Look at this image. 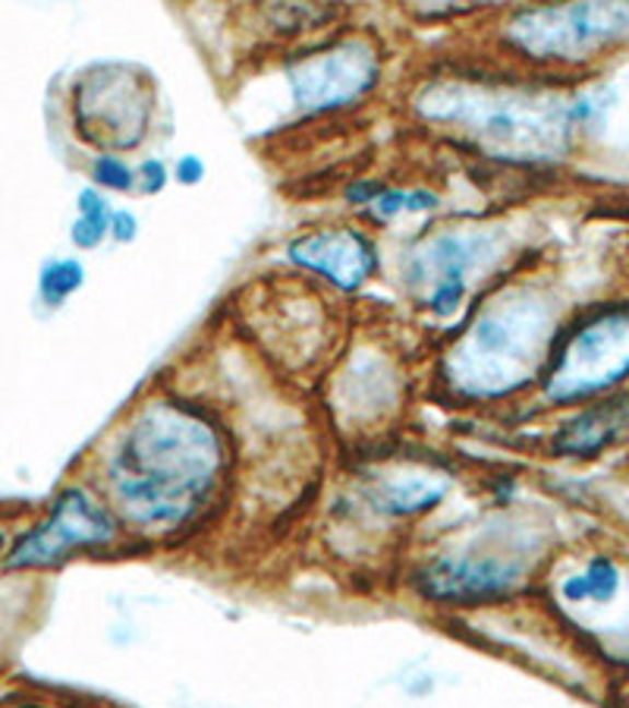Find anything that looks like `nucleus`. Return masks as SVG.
Listing matches in <instances>:
<instances>
[{
	"mask_svg": "<svg viewBox=\"0 0 629 708\" xmlns=\"http://www.w3.org/2000/svg\"><path fill=\"white\" fill-rule=\"evenodd\" d=\"M397 111L422 142L491 171H538L573 152L576 98L557 85L459 48L422 57Z\"/></svg>",
	"mask_w": 629,
	"mask_h": 708,
	"instance_id": "f257e3e1",
	"label": "nucleus"
},
{
	"mask_svg": "<svg viewBox=\"0 0 629 708\" xmlns=\"http://www.w3.org/2000/svg\"><path fill=\"white\" fill-rule=\"evenodd\" d=\"M233 451L218 419L179 394H151L114 426L92 485L139 542L183 538L214 513Z\"/></svg>",
	"mask_w": 629,
	"mask_h": 708,
	"instance_id": "f03ea898",
	"label": "nucleus"
},
{
	"mask_svg": "<svg viewBox=\"0 0 629 708\" xmlns=\"http://www.w3.org/2000/svg\"><path fill=\"white\" fill-rule=\"evenodd\" d=\"M557 328L551 290L516 265L434 340V394L456 406L501 404L520 394L541 375Z\"/></svg>",
	"mask_w": 629,
	"mask_h": 708,
	"instance_id": "7ed1b4c3",
	"label": "nucleus"
},
{
	"mask_svg": "<svg viewBox=\"0 0 629 708\" xmlns=\"http://www.w3.org/2000/svg\"><path fill=\"white\" fill-rule=\"evenodd\" d=\"M520 262V240L510 224L451 211L426 228L397 236L384 262V275L406 312L438 340Z\"/></svg>",
	"mask_w": 629,
	"mask_h": 708,
	"instance_id": "20e7f679",
	"label": "nucleus"
},
{
	"mask_svg": "<svg viewBox=\"0 0 629 708\" xmlns=\"http://www.w3.org/2000/svg\"><path fill=\"white\" fill-rule=\"evenodd\" d=\"M629 38V0H523L503 16L453 35L451 48L538 73L589 63Z\"/></svg>",
	"mask_w": 629,
	"mask_h": 708,
	"instance_id": "39448f33",
	"label": "nucleus"
},
{
	"mask_svg": "<svg viewBox=\"0 0 629 708\" xmlns=\"http://www.w3.org/2000/svg\"><path fill=\"white\" fill-rule=\"evenodd\" d=\"M283 82L287 114L300 127L337 124L369 111L391 85L394 51L372 23H343L293 51L268 57Z\"/></svg>",
	"mask_w": 629,
	"mask_h": 708,
	"instance_id": "423d86ee",
	"label": "nucleus"
},
{
	"mask_svg": "<svg viewBox=\"0 0 629 708\" xmlns=\"http://www.w3.org/2000/svg\"><path fill=\"white\" fill-rule=\"evenodd\" d=\"M334 303L340 300L325 287L296 271H283L255 280L240 293V322L258 337L265 353L302 372L340 353L347 340L340 309Z\"/></svg>",
	"mask_w": 629,
	"mask_h": 708,
	"instance_id": "0eeeda50",
	"label": "nucleus"
},
{
	"mask_svg": "<svg viewBox=\"0 0 629 708\" xmlns=\"http://www.w3.org/2000/svg\"><path fill=\"white\" fill-rule=\"evenodd\" d=\"M126 538L124 523L92 481L63 485L42 513L16 523L7 555L0 560L3 580L45 577L75 557L107 555Z\"/></svg>",
	"mask_w": 629,
	"mask_h": 708,
	"instance_id": "6e6552de",
	"label": "nucleus"
},
{
	"mask_svg": "<svg viewBox=\"0 0 629 708\" xmlns=\"http://www.w3.org/2000/svg\"><path fill=\"white\" fill-rule=\"evenodd\" d=\"M67 117L89 152H139L158 117V82L139 63H89L67 92Z\"/></svg>",
	"mask_w": 629,
	"mask_h": 708,
	"instance_id": "1a4fd4ad",
	"label": "nucleus"
},
{
	"mask_svg": "<svg viewBox=\"0 0 629 708\" xmlns=\"http://www.w3.org/2000/svg\"><path fill=\"white\" fill-rule=\"evenodd\" d=\"M523 573L526 564L503 545V530L473 526L419 560L412 589L428 605L476 611L513 595Z\"/></svg>",
	"mask_w": 629,
	"mask_h": 708,
	"instance_id": "9d476101",
	"label": "nucleus"
},
{
	"mask_svg": "<svg viewBox=\"0 0 629 708\" xmlns=\"http://www.w3.org/2000/svg\"><path fill=\"white\" fill-rule=\"evenodd\" d=\"M629 375V305H602L573 325L557 328L541 391L554 404H573L602 394Z\"/></svg>",
	"mask_w": 629,
	"mask_h": 708,
	"instance_id": "9b49d317",
	"label": "nucleus"
},
{
	"mask_svg": "<svg viewBox=\"0 0 629 708\" xmlns=\"http://www.w3.org/2000/svg\"><path fill=\"white\" fill-rule=\"evenodd\" d=\"M287 271L325 287L337 300L362 297L384 275V243L356 218L322 221L290 233L280 246Z\"/></svg>",
	"mask_w": 629,
	"mask_h": 708,
	"instance_id": "f8f14e48",
	"label": "nucleus"
},
{
	"mask_svg": "<svg viewBox=\"0 0 629 708\" xmlns=\"http://www.w3.org/2000/svg\"><path fill=\"white\" fill-rule=\"evenodd\" d=\"M403 375L400 356L377 334L365 340H343L337 353V375L330 379L334 401L343 406V419L356 422V431H375L381 419L394 416L400 404Z\"/></svg>",
	"mask_w": 629,
	"mask_h": 708,
	"instance_id": "ddd939ff",
	"label": "nucleus"
},
{
	"mask_svg": "<svg viewBox=\"0 0 629 708\" xmlns=\"http://www.w3.org/2000/svg\"><path fill=\"white\" fill-rule=\"evenodd\" d=\"M347 0H243L240 32L252 38L261 60L315 42L330 28L350 23Z\"/></svg>",
	"mask_w": 629,
	"mask_h": 708,
	"instance_id": "4468645a",
	"label": "nucleus"
},
{
	"mask_svg": "<svg viewBox=\"0 0 629 708\" xmlns=\"http://www.w3.org/2000/svg\"><path fill=\"white\" fill-rule=\"evenodd\" d=\"M520 3L523 0H384L391 20H397L403 28L453 35L485 26Z\"/></svg>",
	"mask_w": 629,
	"mask_h": 708,
	"instance_id": "2eb2a0df",
	"label": "nucleus"
},
{
	"mask_svg": "<svg viewBox=\"0 0 629 708\" xmlns=\"http://www.w3.org/2000/svg\"><path fill=\"white\" fill-rule=\"evenodd\" d=\"M629 401H610V404L595 406L589 413H582L570 426L554 438V451L557 454L573 456H592L602 451L604 444H610L617 438V431L627 426L629 419Z\"/></svg>",
	"mask_w": 629,
	"mask_h": 708,
	"instance_id": "dca6fc26",
	"label": "nucleus"
},
{
	"mask_svg": "<svg viewBox=\"0 0 629 708\" xmlns=\"http://www.w3.org/2000/svg\"><path fill=\"white\" fill-rule=\"evenodd\" d=\"M89 283V268L82 262L79 253H60L48 255L42 265H38V275H35V305L42 312H60L73 303L75 297L85 290Z\"/></svg>",
	"mask_w": 629,
	"mask_h": 708,
	"instance_id": "f3484780",
	"label": "nucleus"
},
{
	"mask_svg": "<svg viewBox=\"0 0 629 708\" xmlns=\"http://www.w3.org/2000/svg\"><path fill=\"white\" fill-rule=\"evenodd\" d=\"M114 205L117 202L92 183H82L75 189L73 218H70V228H67V240H70L73 253H98V249L107 246V228H110Z\"/></svg>",
	"mask_w": 629,
	"mask_h": 708,
	"instance_id": "a211bd4d",
	"label": "nucleus"
},
{
	"mask_svg": "<svg viewBox=\"0 0 629 708\" xmlns=\"http://www.w3.org/2000/svg\"><path fill=\"white\" fill-rule=\"evenodd\" d=\"M85 183L98 186L110 199L136 196V161L120 152H89Z\"/></svg>",
	"mask_w": 629,
	"mask_h": 708,
	"instance_id": "6ab92c4d",
	"label": "nucleus"
},
{
	"mask_svg": "<svg viewBox=\"0 0 629 708\" xmlns=\"http://www.w3.org/2000/svg\"><path fill=\"white\" fill-rule=\"evenodd\" d=\"M174 186L171 179V161L161 154H142L136 158V196L139 199H158Z\"/></svg>",
	"mask_w": 629,
	"mask_h": 708,
	"instance_id": "aec40b11",
	"label": "nucleus"
},
{
	"mask_svg": "<svg viewBox=\"0 0 629 708\" xmlns=\"http://www.w3.org/2000/svg\"><path fill=\"white\" fill-rule=\"evenodd\" d=\"M142 236V218L129 205H114L110 211V228H107V243L114 246H136Z\"/></svg>",
	"mask_w": 629,
	"mask_h": 708,
	"instance_id": "412c9836",
	"label": "nucleus"
},
{
	"mask_svg": "<svg viewBox=\"0 0 629 708\" xmlns=\"http://www.w3.org/2000/svg\"><path fill=\"white\" fill-rule=\"evenodd\" d=\"M171 179L174 186L183 189H196L208 179V161L199 152H183L171 161Z\"/></svg>",
	"mask_w": 629,
	"mask_h": 708,
	"instance_id": "4be33fe9",
	"label": "nucleus"
},
{
	"mask_svg": "<svg viewBox=\"0 0 629 708\" xmlns=\"http://www.w3.org/2000/svg\"><path fill=\"white\" fill-rule=\"evenodd\" d=\"M16 517L13 513H0V560H3V555H7V545H10V535H13V530H16Z\"/></svg>",
	"mask_w": 629,
	"mask_h": 708,
	"instance_id": "5701e85b",
	"label": "nucleus"
}]
</instances>
